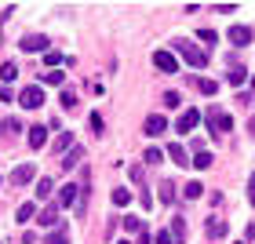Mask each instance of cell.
I'll list each match as a JSON object with an SVG mask.
<instances>
[{
    "label": "cell",
    "mask_w": 255,
    "mask_h": 244,
    "mask_svg": "<svg viewBox=\"0 0 255 244\" xmlns=\"http://www.w3.org/2000/svg\"><path fill=\"white\" fill-rule=\"evenodd\" d=\"M171 48H175V51L182 55V59H186V62L193 66V69H204V66H208V55H204L201 48H193L190 40H182V37H179V40H171Z\"/></svg>",
    "instance_id": "cell-1"
},
{
    "label": "cell",
    "mask_w": 255,
    "mask_h": 244,
    "mask_svg": "<svg viewBox=\"0 0 255 244\" xmlns=\"http://www.w3.org/2000/svg\"><path fill=\"white\" fill-rule=\"evenodd\" d=\"M204 121H208V127H212V135H215V138H223L230 127H234V117H230V113H223L219 106L208 110V113H204Z\"/></svg>",
    "instance_id": "cell-2"
},
{
    "label": "cell",
    "mask_w": 255,
    "mask_h": 244,
    "mask_svg": "<svg viewBox=\"0 0 255 244\" xmlns=\"http://www.w3.org/2000/svg\"><path fill=\"white\" fill-rule=\"evenodd\" d=\"M18 106H22V110H40V106H44V91H40L37 84L22 88V95H18Z\"/></svg>",
    "instance_id": "cell-3"
},
{
    "label": "cell",
    "mask_w": 255,
    "mask_h": 244,
    "mask_svg": "<svg viewBox=\"0 0 255 244\" xmlns=\"http://www.w3.org/2000/svg\"><path fill=\"white\" fill-rule=\"evenodd\" d=\"M153 66H157V69H164V73H179V59H175V51H157V55H153Z\"/></svg>",
    "instance_id": "cell-4"
},
{
    "label": "cell",
    "mask_w": 255,
    "mask_h": 244,
    "mask_svg": "<svg viewBox=\"0 0 255 244\" xmlns=\"http://www.w3.org/2000/svg\"><path fill=\"white\" fill-rule=\"evenodd\" d=\"M197 124H201V110H186V113H182V117H179L175 131H179V135H190L193 127H197Z\"/></svg>",
    "instance_id": "cell-5"
},
{
    "label": "cell",
    "mask_w": 255,
    "mask_h": 244,
    "mask_svg": "<svg viewBox=\"0 0 255 244\" xmlns=\"http://www.w3.org/2000/svg\"><path fill=\"white\" fill-rule=\"evenodd\" d=\"M164 131H168V121L160 117V113H153V117H146V124H142V135L157 138V135H164Z\"/></svg>",
    "instance_id": "cell-6"
},
{
    "label": "cell",
    "mask_w": 255,
    "mask_h": 244,
    "mask_svg": "<svg viewBox=\"0 0 255 244\" xmlns=\"http://www.w3.org/2000/svg\"><path fill=\"white\" fill-rule=\"evenodd\" d=\"M48 37H40V33H29V37H22V44H18V48L22 51H48Z\"/></svg>",
    "instance_id": "cell-7"
},
{
    "label": "cell",
    "mask_w": 255,
    "mask_h": 244,
    "mask_svg": "<svg viewBox=\"0 0 255 244\" xmlns=\"http://www.w3.org/2000/svg\"><path fill=\"white\" fill-rule=\"evenodd\" d=\"M33 179H37V168H33V164H18L15 171H11V182H15V186H26Z\"/></svg>",
    "instance_id": "cell-8"
},
{
    "label": "cell",
    "mask_w": 255,
    "mask_h": 244,
    "mask_svg": "<svg viewBox=\"0 0 255 244\" xmlns=\"http://www.w3.org/2000/svg\"><path fill=\"white\" fill-rule=\"evenodd\" d=\"M230 44H234V48L252 44V29H248V26H230Z\"/></svg>",
    "instance_id": "cell-9"
},
{
    "label": "cell",
    "mask_w": 255,
    "mask_h": 244,
    "mask_svg": "<svg viewBox=\"0 0 255 244\" xmlns=\"http://www.w3.org/2000/svg\"><path fill=\"white\" fill-rule=\"evenodd\" d=\"M77 197H80V186L66 182L62 190H59V208H69V204H77Z\"/></svg>",
    "instance_id": "cell-10"
},
{
    "label": "cell",
    "mask_w": 255,
    "mask_h": 244,
    "mask_svg": "<svg viewBox=\"0 0 255 244\" xmlns=\"http://www.w3.org/2000/svg\"><path fill=\"white\" fill-rule=\"evenodd\" d=\"M44 142H48V127L33 124V127H29V146H33V149H44Z\"/></svg>",
    "instance_id": "cell-11"
},
{
    "label": "cell",
    "mask_w": 255,
    "mask_h": 244,
    "mask_svg": "<svg viewBox=\"0 0 255 244\" xmlns=\"http://www.w3.org/2000/svg\"><path fill=\"white\" fill-rule=\"evenodd\" d=\"M37 223H40V226H62V223H59V204H48V208L40 212Z\"/></svg>",
    "instance_id": "cell-12"
},
{
    "label": "cell",
    "mask_w": 255,
    "mask_h": 244,
    "mask_svg": "<svg viewBox=\"0 0 255 244\" xmlns=\"http://www.w3.org/2000/svg\"><path fill=\"white\" fill-rule=\"evenodd\" d=\"M226 219H208V237L212 241H219V237H226Z\"/></svg>",
    "instance_id": "cell-13"
},
{
    "label": "cell",
    "mask_w": 255,
    "mask_h": 244,
    "mask_svg": "<svg viewBox=\"0 0 255 244\" xmlns=\"http://www.w3.org/2000/svg\"><path fill=\"white\" fill-rule=\"evenodd\" d=\"M171 241H175V244H186V223H182V215L171 219Z\"/></svg>",
    "instance_id": "cell-14"
},
{
    "label": "cell",
    "mask_w": 255,
    "mask_h": 244,
    "mask_svg": "<svg viewBox=\"0 0 255 244\" xmlns=\"http://www.w3.org/2000/svg\"><path fill=\"white\" fill-rule=\"evenodd\" d=\"M190 164H197V168H201V171H204V168H212V164H215V157H212V153H208V149H197V157L190 160Z\"/></svg>",
    "instance_id": "cell-15"
},
{
    "label": "cell",
    "mask_w": 255,
    "mask_h": 244,
    "mask_svg": "<svg viewBox=\"0 0 255 244\" xmlns=\"http://www.w3.org/2000/svg\"><path fill=\"white\" fill-rule=\"evenodd\" d=\"M168 157L175 160V164H190V160H186V149H182L179 142H171V146H168Z\"/></svg>",
    "instance_id": "cell-16"
},
{
    "label": "cell",
    "mask_w": 255,
    "mask_h": 244,
    "mask_svg": "<svg viewBox=\"0 0 255 244\" xmlns=\"http://www.w3.org/2000/svg\"><path fill=\"white\" fill-rule=\"evenodd\" d=\"M15 77H18V66H15V62H4V66H0V80H4V84H11Z\"/></svg>",
    "instance_id": "cell-17"
},
{
    "label": "cell",
    "mask_w": 255,
    "mask_h": 244,
    "mask_svg": "<svg viewBox=\"0 0 255 244\" xmlns=\"http://www.w3.org/2000/svg\"><path fill=\"white\" fill-rule=\"evenodd\" d=\"M80 157H84V149H80V146H73V149H69V153H66V160H62V168L69 171V168H77V160Z\"/></svg>",
    "instance_id": "cell-18"
},
{
    "label": "cell",
    "mask_w": 255,
    "mask_h": 244,
    "mask_svg": "<svg viewBox=\"0 0 255 244\" xmlns=\"http://www.w3.org/2000/svg\"><path fill=\"white\" fill-rule=\"evenodd\" d=\"M62 149H73V135L69 131H62L59 138H55V153H62Z\"/></svg>",
    "instance_id": "cell-19"
},
{
    "label": "cell",
    "mask_w": 255,
    "mask_h": 244,
    "mask_svg": "<svg viewBox=\"0 0 255 244\" xmlns=\"http://www.w3.org/2000/svg\"><path fill=\"white\" fill-rule=\"evenodd\" d=\"M44 244H69V234H66V226H59L55 234H48V241Z\"/></svg>",
    "instance_id": "cell-20"
},
{
    "label": "cell",
    "mask_w": 255,
    "mask_h": 244,
    "mask_svg": "<svg viewBox=\"0 0 255 244\" xmlns=\"http://www.w3.org/2000/svg\"><path fill=\"white\" fill-rule=\"evenodd\" d=\"M51 190H55V182H51V179H40V182H37V197H40V201H48Z\"/></svg>",
    "instance_id": "cell-21"
},
{
    "label": "cell",
    "mask_w": 255,
    "mask_h": 244,
    "mask_svg": "<svg viewBox=\"0 0 255 244\" xmlns=\"http://www.w3.org/2000/svg\"><path fill=\"white\" fill-rule=\"evenodd\" d=\"M113 204L128 208V204H131V190H113Z\"/></svg>",
    "instance_id": "cell-22"
},
{
    "label": "cell",
    "mask_w": 255,
    "mask_h": 244,
    "mask_svg": "<svg viewBox=\"0 0 255 244\" xmlns=\"http://www.w3.org/2000/svg\"><path fill=\"white\" fill-rule=\"evenodd\" d=\"M121 223H124V230H128V234H142V219L128 215V219H121Z\"/></svg>",
    "instance_id": "cell-23"
},
{
    "label": "cell",
    "mask_w": 255,
    "mask_h": 244,
    "mask_svg": "<svg viewBox=\"0 0 255 244\" xmlns=\"http://www.w3.org/2000/svg\"><path fill=\"white\" fill-rule=\"evenodd\" d=\"M182 193H186V197H190V201H197V197H201V193H204V186H201V182H197V179H193V182H186V190H182Z\"/></svg>",
    "instance_id": "cell-24"
},
{
    "label": "cell",
    "mask_w": 255,
    "mask_h": 244,
    "mask_svg": "<svg viewBox=\"0 0 255 244\" xmlns=\"http://www.w3.org/2000/svg\"><path fill=\"white\" fill-rule=\"evenodd\" d=\"M160 201H164V204L175 201V186H171V182H160Z\"/></svg>",
    "instance_id": "cell-25"
},
{
    "label": "cell",
    "mask_w": 255,
    "mask_h": 244,
    "mask_svg": "<svg viewBox=\"0 0 255 244\" xmlns=\"http://www.w3.org/2000/svg\"><path fill=\"white\" fill-rule=\"evenodd\" d=\"M226 80H230V84H245V69H241V66H234V69H230V73H226Z\"/></svg>",
    "instance_id": "cell-26"
},
{
    "label": "cell",
    "mask_w": 255,
    "mask_h": 244,
    "mask_svg": "<svg viewBox=\"0 0 255 244\" xmlns=\"http://www.w3.org/2000/svg\"><path fill=\"white\" fill-rule=\"evenodd\" d=\"M62 80H66V73H59V69H48V73H44V84H55V88H59Z\"/></svg>",
    "instance_id": "cell-27"
},
{
    "label": "cell",
    "mask_w": 255,
    "mask_h": 244,
    "mask_svg": "<svg viewBox=\"0 0 255 244\" xmlns=\"http://www.w3.org/2000/svg\"><path fill=\"white\" fill-rule=\"evenodd\" d=\"M33 212H37V204H29V201H26V204L18 208V223H29V219H33Z\"/></svg>",
    "instance_id": "cell-28"
},
{
    "label": "cell",
    "mask_w": 255,
    "mask_h": 244,
    "mask_svg": "<svg viewBox=\"0 0 255 244\" xmlns=\"http://www.w3.org/2000/svg\"><path fill=\"white\" fill-rule=\"evenodd\" d=\"M59 102H62V110H73V106H77V95H73V91H62Z\"/></svg>",
    "instance_id": "cell-29"
},
{
    "label": "cell",
    "mask_w": 255,
    "mask_h": 244,
    "mask_svg": "<svg viewBox=\"0 0 255 244\" xmlns=\"http://www.w3.org/2000/svg\"><path fill=\"white\" fill-rule=\"evenodd\" d=\"M197 88H201L204 95H215V91H219V84H215V80H197Z\"/></svg>",
    "instance_id": "cell-30"
},
{
    "label": "cell",
    "mask_w": 255,
    "mask_h": 244,
    "mask_svg": "<svg viewBox=\"0 0 255 244\" xmlns=\"http://www.w3.org/2000/svg\"><path fill=\"white\" fill-rule=\"evenodd\" d=\"M146 164H160V160H164V153H160V149H146Z\"/></svg>",
    "instance_id": "cell-31"
},
{
    "label": "cell",
    "mask_w": 255,
    "mask_h": 244,
    "mask_svg": "<svg viewBox=\"0 0 255 244\" xmlns=\"http://www.w3.org/2000/svg\"><path fill=\"white\" fill-rule=\"evenodd\" d=\"M44 62H48L51 69H59V62H62V55H59V51H44Z\"/></svg>",
    "instance_id": "cell-32"
},
{
    "label": "cell",
    "mask_w": 255,
    "mask_h": 244,
    "mask_svg": "<svg viewBox=\"0 0 255 244\" xmlns=\"http://www.w3.org/2000/svg\"><path fill=\"white\" fill-rule=\"evenodd\" d=\"M179 102H182L179 91H168V95H164V106H179Z\"/></svg>",
    "instance_id": "cell-33"
},
{
    "label": "cell",
    "mask_w": 255,
    "mask_h": 244,
    "mask_svg": "<svg viewBox=\"0 0 255 244\" xmlns=\"http://www.w3.org/2000/svg\"><path fill=\"white\" fill-rule=\"evenodd\" d=\"M201 40H204V44H215L219 37H215V33H212V29H201Z\"/></svg>",
    "instance_id": "cell-34"
},
{
    "label": "cell",
    "mask_w": 255,
    "mask_h": 244,
    "mask_svg": "<svg viewBox=\"0 0 255 244\" xmlns=\"http://www.w3.org/2000/svg\"><path fill=\"white\" fill-rule=\"evenodd\" d=\"M157 244H175V241H171L168 230H160V234H157Z\"/></svg>",
    "instance_id": "cell-35"
},
{
    "label": "cell",
    "mask_w": 255,
    "mask_h": 244,
    "mask_svg": "<svg viewBox=\"0 0 255 244\" xmlns=\"http://www.w3.org/2000/svg\"><path fill=\"white\" fill-rule=\"evenodd\" d=\"M135 244H149V234H146V226H142V234H135Z\"/></svg>",
    "instance_id": "cell-36"
},
{
    "label": "cell",
    "mask_w": 255,
    "mask_h": 244,
    "mask_svg": "<svg viewBox=\"0 0 255 244\" xmlns=\"http://www.w3.org/2000/svg\"><path fill=\"white\" fill-rule=\"evenodd\" d=\"M248 131H252V135H255V117H252V121H248Z\"/></svg>",
    "instance_id": "cell-37"
},
{
    "label": "cell",
    "mask_w": 255,
    "mask_h": 244,
    "mask_svg": "<svg viewBox=\"0 0 255 244\" xmlns=\"http://www.w3.org/2000/svg\"><path fill=\"white\" fill-rule=\"evenodd\" d=\"M248 201H252V208H255V190H248Z\"/></svg>",
    "instance_id": "cell-38"
},
{
    "label": "cell",
    "mask_w": 255,
    "mask_h": 244,
    "mask_svg": "<svg viewBox=\"0 0 255 244\" xmlns=\"http://www.w3.org/2000/svg\"><path fill=\"white\" fill-rule=\"evenodd\" d=\"M248 190H255V175H252V182H248Z\"/></svg>",
    "instance_id": "cell-39"
},
{
    "label": "cell",
    "mask_w": 255,
    "mask_h": 244,
    "mask_svg": "<svg viewBox=\"0 0 255 244\" xmlns=\"http://www.w3.org/2000/svg\"><path fill=\"white\" fill-rule=\"evenodd\" d=\"M252 91H255V80H252Z\"/></svg>",
    "instance_id": "cell-40"
},
{
    "label": "cell",
    "mask_w": 255,
    "mask_h": 244,
    "mask_svg": "<svg viewBox=\"0 0 255 244\" xmlns=\"http://www.w3.org/2000/svg\"><path fill=\"white\" fill-rule=\"evenodd\" d=\"M237 244H241V241H237Z\"/></svg>",
    "instance_id": "cell-41"
}]
</instances>
